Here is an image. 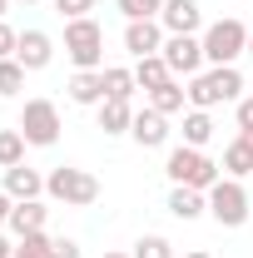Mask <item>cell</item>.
I'll return each mask as SVG.
<instances>
[{"instance_id": "obj_1", "label": "cell", "mask_w": 253, "mask_h": 258, "mask_svg": "<svg viewBox=\"0 0 253 258\" xmlns=\"http://www.w3.org/2000/svg\"><path fill=\"white\" fill-rule=\"evenodd\" d=\"M184 90H189V104H194V109L238 104V99H243V75H238V64H214V70L194 75Z\"/></svg>"}, {"instance_id": "obj_2", "label": "cell", "mask_w": 253, "mask_h": 258, "mask_svg": "<svg viewBox=\"0 0 253 258\" xmlns=\"http://www.w3.org/2000/svg\"><path fill=\"white\" fill-rule=\"evenodd\" d=\"M164 174L174 179V184H184V189H199L209 194L214 184H219V164L209 159L204 149H189V144H179V149H169V159H164Z\"/></svg>"}, {"instance_id": "obj_3", "label": "cell", "mask_w": 253, "mask_h": 258, "mask_svg": "<svg viewBox=\"0 0 253 258\" xmlns=\"http://www.w3.org/2000/svg\"><path fill=\"white\" fill-rule=\"evenodd\" d=\"M45 194L65 204V209H90L99 199V179L90 169H75V164H60V169H50L45 174Z\"/></svg>"}, {"instance_id": "obj_4", "label": "cell", "mask_w": 253, "mask_h": 258, "mask_svg": "<svg viewBox=\"0 0 253 258\" xmlns=\"http://www.w3.org/2000/svg\"><path fill=\"white\" fill-rule=\"evenodd\" d=\"M199 40H204V60L209 64H238V55H248V25L238 15L214 20Z\"/></svg>"}, {"instance_id": "obj_5", "label": "cell", "mask_w": 253, "mask_h": 258, "mask_svg": "<svg viewBox=\"0 0 253 258\" xmlns=\"http://www.w3.org/2000/svg\"><path fill=\"white\" fill-rule=\"evenodd\" d=\"M65 55L75 60V70H104V30L95 15L65 20Z\"/></svg>"}, {"instance_id": "obj_6", "label": "cell", "mask_w": 253, "mask_h": 258, "mask_svg": "<svg viewBox=\"0 0 253 258\" xmlns=\"http://www.w3.org/2000/svg\"><path fill=\"white\" fill-rule=\"evenodd\" d=\"M209 214H214V224H223V228H243L248 224V189H243V179H228V174H223L219 184L209 189Z\"/></svg>"}, {"instance_id": "obj_7", "label": "cell", "mask_w": 253, "mask_h": 258, "mask_svg": "<svg viewBox=\"0 0 253 258\" xmlns=\"http://www.w3.org/2000/svg\"><path fill=\"white\" fill-rule=\"evenodd\" d=\"M20 134H25V144L35 149H50L55 139H60V109H55V99H25V109H20Z\"/></svg>"}, {"instance_id": "obj_8", "label": "cell", "mask_w": 253, "mask_h": 258, "mask_svg": "<svg viewBox=\"0 0 253 258\" xmlns=\"http://www.w3.org/2000/svg\"><path fill=\"white\" fill-rule=\"evenodd\" d=\"M159 55H164V64L174 70V80H179V75H184V80L204 75V40H199V35H169Z\"/></svg>"}, {"instance_id": "obj_9", "label": "cell", "mask_w": 253, "mask_h": 258, "mask_svg": "<svg viewBox=\"0 0 253 258\" xmlns=\"http://www.w3.org/2000/svg\"><path fill=\"white\" fill-rule=\"evenodd\" d=\"M164 40H169V30H164L159 20H129V25H124V50L134 55V60L159 55V50H164Z\"/></svg>"}, {"instance_id": "obj_10", "label": "cell", "mask_w": 253, "mask_h": 258, "mask_svg": "<svg viewBox=\"0 0 253 258\" xmlns=\"http://www.w3.org/2000/svg\"><path fill=\"white\" fill-rule=\"evenodd\" d=\"M129 134H134V144L139 149H159V144H169V114H159V109H134V124H129Z\"/></svg>"}, {"instance_id": "obj_11", "label": "cell", "mask_w": 253, "mask_h": 258, "mask_svg": "<svg viewBox=\"0 0 253 258\" xmlns=\"http://www.w3.org/2000/svg\"><path fill=\"white\" fill-rule=\"evenodd\" d=\"M159 25H164L169 35H194L199 25H204V10H199V0H164Z\"/></svg>"}, {"instance_id": "obj_12", "label": "cell", "mask_w": 253, "mask_h": 258, "mask_svg": "<svg viewBox=\"0 0 253 258\" xmlns=\"http://www.w3.org/2000/svg\"><path fill=\"white\" fill-rule=\"evenodd\" d=\"M15 60L25 64V70H45V64L55 60V40H50V35L45 30H20V45H15Z\"/></svg>"}, {"instance_id": "obj_13", "label": "cell", "mask_w": 253, "mask_h": 258, "mask_svg": "<svg viewBox=\"0 0 253 258\" xmlns=\"http://www.w3.org/2000/svg\"><path fill=\"white\" fill-rule=\"evenodd\" d=\"M65 90H70V99H75V104L99 109V104H104V70H75Z\"/></svg>"}, {"instance_id": "obj_14", "label": "cell", "mask_w": 253, "mask_h": 258, "mask_svg": "<svg viewBox=\"0 0 253 258\" xmlns=\"http://www.w3.org/2000/svg\"><path fill=\"white\" fill-rule=\"evenodd\" d=\"M5 194H10L15 204L40 199V194H45V174H40V169H30V164H15V169H5Z\"/></svg>"}, {"instance_id": "obj_15", "label": "cell", "mask_w": 253, "mask_h": 258, "mask_svg": "<svg viewBox=\"0 0 253 258\" xmlns=\"http://www.w3.org/2000/svg\"><path fill=\"white\" fill-rule=\"evenodd\" d=\"M169 214H174L179 224H194V219H204V214H209V194L174 184V189H169Z\"/></svg>"}, {"instance_id": "obj_16", "label": "cell", "mask_w": 253, "mask_h": 258, "mask_svg": "<svg viewBox=\"0 0 253 258\" xmlns=\"http://www.w3.org/2000/svg\"><path fill=\"white\" fill-rule=\"evenodd\" d=\"M174 80V70L164 64V55H144V60H134V85L149 95V90H159V85H169Z\"/></svg>"}, {"instance_id": "obj_17", "label": "cell", "mask_w": 253, "mask_h": 258, "mask_svg": "<svg viewBox=\"0 0 253 258\" xmlns=\"http://www.w3.org/2000/svg\"><path fill=\"white\" fill-rule=\"evenodd\" d=\"M95 114H99V129L104 134H129V124H134V104L129 99H104Z\"/></svg>"}, {"instance_id": "obj_18", "label": "cell", "mask_w": 253, "mask_h": 258, "mask_svg": "<svg viewBox=\"0 0 253 258\" xmlns=\"http://www.w3.org/2000/svg\"><path fill=\"white\" fill-rule=\"evenodd\" d=\"M45 219H50V209H45L40 199H25V204L10 209V228H15V238H20V233H35V228H45Z\"/></svg>"}, {"instance_id": "obj_19", "label": "cell", "mask_w": 253, "mask_h": 258, "mask_svg": "<svg viewBox=\"0 0 253 258\" xmlns=\"http://www.w3.org/2000/svg\"><path fill=\"white\" fill-rule=\"evenodd\" d=\"M184 104H189V90H184L179 80H169V85L149 90V109H159V114H184Z\"/></svg>"}, {"instance_id": "obj_20", "label": "cell", "mask_w": 253, "mask_h": 258, "mask_svg": "<svg viewBox=\"0 0 253 258\" xmlns=\"http://www.w3.org/2000/svg\"><path fill=\"white\" fill-rule=\"evenodd\" d=\"M219 169L228 174V179H248V174H253V149L243 144V139H233V144L223 149V164H219Z\"/></svg>"}, {"instance_id": "obj_21", "label": "cell", "mask_w": 253, "mask_h": 258, "mask_svg": "<svg viewBox=\"0 0 253 258\" xmlns=\"http://www.w3.org/2000/svg\"><path fill=\"white\" fill-rule=\"evenodd\" d=\"M214 139V119H209V109H189L184 114V144L189 149H204Z\"/></svg>"}, {"instance_id": "obj_22", "label": "cell", "mask_w": 253, "mask_h": 258, "mask_svg": "<svg viewBox=\"0 0 253 258\" xmlns=\"http://www.w3.org/2000/svg\"><path fill=\"white\" fill-rule=\"evenodd\" d=\"M139 90L134 85V70H124V64H104V99H129Z\"/></svg>"}, {"instance_id": "obj_23", "label": "cell", "mask_w": 253, "mask_h": 258, "mask_svg": "<svg viewBox=\"0 0 253 258\" xmlns=\"http://www.w3.org/2000/svg\"><path fill=\"white\" fill-rule=\"evenodd\" d=\"M50 248H55V238H50L45 228H35V233H20V238H15V258H50Z\"/></svg>"}, {"instance_id": "obj_24", "label": "cell", "mask_w": 253, "mask_h": 258, "mask_svg": "<svg viewBox=\"0 0 253 258\" xmlns=\"http://www.w3.org/2000/svg\"><path fill=\"white\" fill-rule=\"evenodd\" d=\"M25 164V134L20 129H0V169Z\"/></svg>"}, {"instance_id": "obj_25", "label": "cell", "mask_w": 253, "mask_h": 258, "mask_svg": "<svg viewBox=\"0 0 253 258\" xmlns=\"http://www.w3.org/2000/svg\"><path fill=\"white\" fill-rule=\"evenodd\" d=\"M25 75H30V70H25V64L15 60V55H10V60H0V95H5V99H10V95H20Z\"/></svg>"}, {"instance_id": "obj_26", "label": "cell", "mask_w": 253, "mask_h": 258, "mask_svg": "<svg viewBox=\"0 0 253 258\" xmlns=\"http://www.w3.org/2000/svg\"><path fill=\"white\" fill-rule=\"evenodd\" d=\"M134 258H179V253H174V243H169L164 233H144V238L134 243Z\"/></svg>"}, {"instance_id": "obj_27", "label": "cell", "mask_w": 253, "mask_h": 258, "mask_svg": "<svg viewBox=\"0 0 253 258\" xmlns=\"http://www.w3.org/2000/svg\"><path fill=\"white\" fill-rule=\"evenodd\" d=\"M114 5L124 20H159V10H164V0H114Z\"/></svg>"}, {"instance_id": "obj_28", "label": "cell", "mask_w": 253, "mask_h": 258, "mask_svg": "<svg viewBox=\"0 0 253 258\" xmlns=\"http://www.w3.org/2000/svg\"><path fill=\"white\" fill-rule=\"evenodd\" d=\"M50 5L60 10V20H85L95 10V0H50Z\"/></svg>"}, {"instance_id": "obj_29", "label": "cell", "mask_w": 253, "mask_h": 258, "mask_svg": "<svg viewBox=\"0 0 253 258\" xmlns=\"http://www.w3.org/2000/svg\"><path fill=\"white\" fill-rule=\"evenodd\" d=\"M15 45H20V30H10V25L0 20V60H10V55H15Z\"/></svg>"}, {"instance_id": "obj_30", "label": "cell", "mask_w": 253, "mask_h": 258, "mask_svg": "<svg viewBox=\"0 0 253 258\" xmlns=\"http://www.w3.org/2000/svg\"><path fill=\"white\" fill-rule=\"evenodd\" d=\"M50 258H80V243H75V238H55Z\"/></svg>"}, {"instance_id": "obj_31", "label": "cell", "mask_w": 253, "mask_h": 258, "mask_svg": "<svg viewBox=\"0 0 253 258\" xmlns=\"http://www.w3.org/2000/svg\"><path fill=\"white\" fill-rule=\"evenodd\" d=\"M238 129H253V95L238 99Z\"/></svg>"}, {"instance_id": "obj_32", "label": "cell", "mask_w": 253, "mask_h": 258, "mask_svg": "<svg viewBox=\"0 0 253 258\" xmlns=\"http://www.w3.org/2000/svg\"><path fill=\"white\" fill-rule=\"evenodd\" d=\"M10 209H15V199H10V194L0 189V224H10Z\"/></svg>"}, {"instance_id": "obj_33", "label": "cell", "mask_w": 253, "mask_h": 258, "mask_svg": "<svg viewBox=\"0 0 253 258\" xmlns=\"http://www.w3.org/2000/svg\"><path fill=\"white\" fill-rule=\"evenodd\" d=\"M0 258H15V243L10 238H0Z\"/></svg>"}, {"instance_id": "obj_34", "label": "cell", "mask_w": 253, "mask_h": 258, "mask_svg": "<svg viewBox=\"0 0 253 258\" xmlns=\"http://www.w3.org/2000/svg\"><path fill=\"white\" fill-rule=\"evenodd\" d=\"M238 139H243V144H248V149H253V129H238Z\"/></svg>"}, {"instance_id": "obj_35", "label": "cell", "mask_w": 253, "mask_h": 258, "mask_svg": "<svg viewBox=\"0 0 253 258\" xmlns=\"http://www.w3.org/2000/svg\"><path fill=\"white\" fill-rule=\"evenodd\" d=\"M184 258H214V253H204V248H189V253H184Z\"/></svg>"}, {"instance_id": "obj_36", "label": "cell", "mask_w": 253, "mask_h": 258, "mask_svg": "<svg viewBox=\"0 0 253 258\" xmlns=\"http://www.w3.org/2000/svg\"><path fill=\"white\" fill-rule=\"evenodd\" d=\"M5 10H10V0H0V20H5Z\"/></svg>"}, {"instance_id": "obj_37", "label": "cell", "mask_w": 253, "mask_h": 258, "mask_svg": "<svg viewBox=\"0 0 253 258\" xmlns=\"http://www.w3.org/2000/svg\"><path fill=\"white\" fill-rule=\"evenodd\" d=\"M104 258H134V253H104Z\"/></svg>"}, {"instance_id": "obj_38", "label": "cell", "mask_w": 253, "mask_h": 258, "mask_svg": "<svg viewBox=\"0 0 253 258\" xmlns=\"http://www.w3.org/2000/svg\"><path fill=\"white\" fill-rule=\"evenodd\" d=\"M15 5H40V0H15Z\"/></svg>"}, {"instance_id": "obj_39", "label": "cell", "mask_w": 253, "mask_h": 258, "mask_svg": "<svg viewBox=\"0 0 253 258\" xmlns=\"http://www.w3.org/2000/svg\"><path fill=\"white\" fill-rule=\"evenodd\" d=\"M248 55H253V30H248Z\"/></svg>"}]
</instances>
